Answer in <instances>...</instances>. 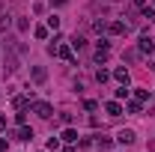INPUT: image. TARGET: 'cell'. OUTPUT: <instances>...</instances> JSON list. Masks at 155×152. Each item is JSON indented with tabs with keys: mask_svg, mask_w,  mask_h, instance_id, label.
Returning <instances> with one entry per match:
<instances>
[{
	"mask_svg": "<svg viewBox=\"0 0 155 152\" xmlns=\"http://www.w3.org/2000/svg\"><path fill=\"white\" fill-rule=\"evenodd\" d=\"M21 54H24V45H15V42H6L3 45V63H6V72H18L21 69Z\"/></svg>",
	"mask_w": 155,
	"mask_h": 152,
	"instance_id": "obj_1",
	"label": "cell"
},
{
	"mask_svg": "<svg viewBox=\"0 0 155 152\" xmlns=\"http://www.w3.org/2000/svg\"><path fill=\"white\" fill-rule=\"evenodd\" d=\"M33 111H36L39 119H51V114H54V107H51L48 101H36V104H33Z\"/></svg>",
	"mask_w": 155,
	"mask_h": 152,
	"instance_id": "obj_2",
	"label": "cell"
},
{
	"mask_svg": "<svg viewBox=\"0 0 155 152\" xmlns=\"http://www.w3.org/2000/svg\"><path fill=\"white\" fill-rule=\"evenodd\" d=\"M12 137H18V140H33L36 134H33V128H30V125H21V128H15V131H12Z\"/></svg>",
	"mask_w": 155,
	"mask_h": 152,
	"instance_id": "obj_3",
	"label": "cell"
},
{
	"mask_svg": "<svg viewBox=\"0 0 155 152\" xmlns=\"http://www.w3.org/2000/svg\"><path fill=\"white\" fill-rule=\"evenodd\" d=\"M57 57L69 60V63H75V54H72V45H60V42H57Z\"/></svg>",
	"mask_w": 155,
	"mask_h": 152,
	"instance_id": "obj_4",
	"label": "cell"
},
{
	"mask_svg": "<svg viewBox=\"0 0 155 152\" xmlns=\"http://www.w3.org/2000/svg\"><path fill=\"white\" fill-rule=\"evenodd\" d=\"M137 51H140V54H152V51H155V42L149 36H143V39H140V45H137Z\"/></svg>",
	"mask_w": 155,
	"mask_h": 152,
	"instance_id": "obj_5",
	"label": "cell"
},
{
	"mask_svg": "<svg viewBox=\"0 0 155 152\" xmlns=\"http://www.w3.org/2000/svg\"><path fill=\"white\" fill-rule=\"evenodd\" d=\"M116 140L128 146V143H134V131H131V128H122V131H116Z\"/></svg>",
	"mask_w": 155,
	"mask_h": 152,
	"instance_id": "obj_6",
	"label": "cell"
},
{
	"mask_svg": "<svg viewBox=\"0 0 155 152\" xmlns=\"http://www.w3.org/2000/svg\"><path fill=\"white\" fill-rule=\"evenodd\" d=\"M125 30H128V27H125L122 21H114V24H107V33H110V36H122Z\"/></svg>",
	"mask_w": 155,
	"mask_h": 152,
	"instance_id": "obj_7",
	"label": "cell"
},
{
	"mask_svg": "<svg viewBox=\"0 0 155 152\" xmlns=\"http://www.w3.org/2000/svg\"><path fill=\"white\" fill-rule=\"evenodd\" d=\"M93 146H96V149H110V137H101V134H98V137H93Z\"/></svg>",
	"mask_w": 155,
	"mask_h": 152,
	"instance_id": "obj_8",
	"label": "cell"
},
{
	"mask_svg": "<svg viewBox=\"0 0 155 152\" xmlns=\"http://www.w3.org/2000/svg\"><path fill=\"white\" fill-rule=\"evenodd\" d=\"M114 78L119 81V84H125V87H128V81H131V78H128V69H122V66H119V69L114 72Z\"/></svg>",
	"mask_w": 155,
	"mask_h": 152,
	"instance_id": "obj_9",
	"label": "cell"
},
{
	"mask_svg": "<svg viewBox=\"0 0 155 152\" xmlns=\"http://www.w3.org/2000/svg\"><path fill=\"white\" fill-rule=\"evenodd\" d=\"M104 111H107L110 116H119V114H122V104H119V101H107V104H104Z\"/></svg>",
	"mask_w": 155,
	"mask_h": 152,
	"instance_id": "obj_10",
	"label": "cell"
},
{
	"mask_svg": "<svg viewBox=\"0 0 155 152\" xmlns=\"http://www.w3.org/2000/svg\"><path fill=\"white\" fill-rule=\"evenodd\" d=\"M45 78H48V72H45L42 66H33V81H36V84H42Z\"/></svg>",
	"mask_w": 155,
	"mask_h": 152,
	"instance_id": "obj_11",
	"label": "cell"
},
{
	"mask_svg": "<svg viewBox=\"0 0 155 152\" xmlns=\"http://www.w3.org/2000/svg\"><path fill=\"white\" fill-rule=\"evenodd\" d=\"M27 104H30V95H18L15 98V111H27Z\"/></svg>",
	"mask_w": 155,
	"mask_h": 152,
	"instance_id": "obj_12",
	"label": "cell"
},
{
	"mask_svg": "<svg viewBox=\"0 0 155 152\" xmlns=\"http://www.w3.org/2000/svg\"><path fill=\"white\" fill-rule=\"evenodd\" d=\"M69 45H72V48H78V51H81V48L87 45V39H84V36H72V39H69Z\"/></svg>",
	"mask_w": 155,
	"mask_h": 152,
	"instance_id": "obj_13",
	"label": "cell"
},
{
	"mask_svg": "<svg viewBox=\"0 0 155 152\" xmlns=\"http://www.w3.org/2000/svg\"><path fill=\"white\" fill-rule=\"evenodd\" d=\"M63 140H66V143H75V140H78V131H75V128H66V131H63Z\"/></svg>",
	"mask_w": 155,
	"mask_h": 152,
	"instance_id": "obj_14",
	"label": "cell"
},
{
	"mask_svg": "<svg viewBox=\"0 0 155 152\" xmlns=\"http://www.w3.org/2000/svg\"><path fill=\"white\" fill-rule=\"evenodd\" d=\"M96 81H98V84H104V81H110V72H107V69H98V72H96Z\"/></svg>",
	"mask_w": 155,
	"mask_h": 152,
	"instance_id": "obj_15",
	"label": "cell"
},
{
	"mask_svg": "<svg viewBox=\"0 0 155 152\" xmlns=\"http://www.w3.org/2000/svg\"><path fill=\"white\" fill-rule=\"evenodd\" d=\"M15 27L24 33V30H30V21H27V18H18V21H15Z\"/></svg>",
	"mask_w": 155,
	"mask_h": 152,
	"instance_id": "obj_16",
	"label": "cell"
},
{
	"mask_svg": "<svg viewBox=\"0 0 155 152\" xmlns=\"http://www.w3.org/2000/svg\"><path fill=\"white\" fill-rule=\"evenodd\" d=\"M33 36H36V39H48V27H36Z\"/></svg>",
	"mask_w": 155,
	"mask_h": 152,
	"instance_id": "obj_17",
	"label": "cell"
},
{
	"mask_svg": "<svg viewBox=\"0 0 155 152\" xmlns=\"http://www.w3.org/2000/svg\"><path fill=\"white\" fill-rule=\"evenodd\" d=\"M57 27H60V18H57V15H51V18H48V30H57Z\"/></svg>",
	"mask_w": 155,
	"mask_h": 152,
	"instance_id": "obj_18",
	"label": "cell"
},
{
	"mask_svg": "<svg viewBox=\"0 0 155 152\" xmlns=\"http://www.w3.org/2000/svg\"><path fill=\"white\" fill-rule=\"evenodd\" d=\"M96 51H110V42H107V39H101V42L96 45Z\"/></svg>",
	"mask_w": 155,
	"mask_h": 152,
	"instance_id": "obj_19",
	"label": "cell"
},
{
	"mask_svg": "<svg viewBox=\"0 0 155 152\" xmlns=\"http://www.w3.org/2000/svg\"><path fill=\"white\" fill-rule=\"evenodd\" d=\"M134 95H137V101H146V98H149V90H137Z\"/></svg>",
	"mask_w": 155,
	"mask_h": 152,
	"instance_id": "obj_20",
	"label": "cell"
},
{
	"mask_svg": "<svg viewBox=\"0 0 155 152\" xmlns=\"http://www.w3.org/2000/svg\"><path fill=\"white\" fill-rule=\"evenodd\" d=\"M107 54H110V51H96V63H104V60H107Z\"/></svg>",
	"mask_w": 155,
	"mask_h": 152,
	"instance_id": "obj_21",
	"label": "cell"
},
{
	"mask_svg": "<svg viewBox=\"0 0 155 152\" xmlns=\"http://www.w3.org/2000/svg\"><path fill=\"white\" fill-rule=\"evenodd\" d=\"M116 98H128V90H125V84H122V87L116 90Z\"/></svg>",
	"mask_w": 155,
	"mask_h": 152,
	"instance_id": "obj_22",
	"label": "cell"
},
{
	"mask_svg": "<svg viewBox=\"0 0 155 152\" xmlns=\"http://www.w3.org/2000/svg\"><path fill=\"white\" fill-rule=\"evenodd\" d=\"M128 111L131 114H140V101H128Z\"/></svg>",
	"mask_w": 155,
	"mask_h": 152,
	"instance_id": "obj_23",
	"label": "cell"
},
{
	"mask_svg": "<svg viewBox=\"0 0 155 152\" xmlns=\"http://www.w3.org/2000/svg\"><path fill=\"white\" fill-rule=\"evenodd\" d=\"M24 119H27V114H24V111H18V114H15V122H18V125H24Z\"/></svg>",
	"mask_w": 155,
	"mask_h": 152,
	"instance_id": "obj_24",
	"label": "cell"
},
{
	"mask_svg": "<svg viewBox=\"0 0 155 152\" xmlns=\"http://www.w3.org/2000/svg\"><path fill=\"white\" fill-rule=\"evenodd\" d=\"M6 27H9V18H0V33H3Z\"/></svg>",
	"mask_w": 155,
	"mask_h": 152,
	"instance_id": "obj_25",
	"label": "cell"
},
{
	"mask_svg": "<svg viewBox=\"0 0 155 152\" xmlns=\"http://www.w3.org/2000/svg\"><path fill=\"white\" fill-rule=\"evenodd\" d=\"M134 6L137 9H146V0H134Z\"/></svg>",
	"mask_w": 155,
	"mask_h": 152,
	"instance_id": "obj_26",
	"label": "cell"
},
{
	"mask_svg": "<svg viewBox=\"0 0 155 152\" xmlns=\"http://www.w3.org/2000/svg\"><path fill=\"white\" fill-rule=\"evenodd\" d=\"M3 128H6V116H0V131H3Z\"/></svg>",
	"mask_w": 155,
	"mask_h": 152,
	"instance_id": "obj_27",
	"label": "cell"
},
{
	"mask_svg": "<svg viewBox=\"0 0 155 152\" xmlns=\"http://www.w3.org/2000/svg\"><path fill=\"white\" fill-rule=\"evenodd\" d=\"M0 152H6V140H0Z\"/></svg>",
	"mask_w": 155,
	"mask_h": 152,
	"instance_id": "obj_28",
	"label": "cell"
},
{
	"mask_svg": "<svg viewBox=\"0 0 155 152\" xmlns=\"http://www.w3.org/2000/svg\"><path fill=\"white\" fill-rule=\"evenodd\" d=\"M51 3H54V6H63V3H66V0H51Z\"/></svg>",
	"mask_w": 155,
	"mask_h": 152,
	"instance_id": "obj_29",
	"label": "cell"
}]
</instances>
